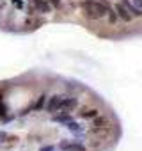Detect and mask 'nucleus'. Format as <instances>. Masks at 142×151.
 <instances>
[{
    "label": "nucleus",
    "instance_id": "obj_17",
    "mask_svg": "<svg viewBox=\"0 0 142 151\" xmlns=\"http://www.w3.org/2000/svg\"><path fill=\"white\" fill-rule=\"evenodd\" d=\"M41 151H55V146H44L41 147Z\"/></svg>",
    "mask_w": 142,
    "mask_h": 151
},
{
    "label": "nucleus",
    "instance_id": "obj_11",
    "mask_svg": "<svg viewBox=\"0 0 142 151\" xmlns=\"http://www.w3.org/2000/svg\"><path fill=\"white\" fill-rule=\"evenodd\" d=\"M66 128H67L69 132H75V133H80V132H82L80 124H78V123H75L73 119H71V121H67V123H66Z\"/></svg>",
    "mask_w": 142,
    "mask_h": 151
},
{
    "label": "nucleus",
    "instance_id": "obj_10",
    "mask_svg": "<svg viewBox=\"0 0 142 151\" xmlns=\"http://www.w3.org/2000/svg\"><path fill=\"white\" fill-rule=\"evenodd\" d=\"M41 23H43V20H37V18H34V16H30V18L25 20V27H30V29H36V27H39Z\"/></svg>",
    "mask_w": 142,
    "mask_h": 151
},
{
    "label": "nucleus",
    "instance_id": "obj_14",
    "mask_svg": "<svg viewBox=\"0 0 142 151\" xmlns=\"http://www.w3.org/2000/svg\"><path fill=\"white\" fill-rule=\"evenodd\" d=\"M11 2H13V6L16 9H25V2H23V0H11Z\"/></svg>",
    "mask_w": 142,
    "mask_h": 151
},
{
    "label": "nucleus",
    "instance_id": "obj_12",
    "mask_svg": "<svg viewBox=\"0 0 142 151\" xmlns=\"http://www.w3.org/2000/svg\"><path fill=\"white\" fill-rule=\"evenodd\" d=\"M46 100H48V98H46L44 94L39 96V100L34 103V110H41V109H44V107H46Z\"/></svg>",
    "mask_w": 142,
    "mask_h": 151
},
{
    "label": "nucleus",
    "instance_id": "obj_7",
    "mask_svg": "<svg viewBox=\"0 0 142 151\" xmlns=\"http://www.w3.org/2000/svg\"><path fill=\"white\" fill-rule=\"evenodd\" d=\"M119 2H121L128 11H130V14H131L133 18H140V16H142V11H140L133 2H131V0H119Z\"/></svg>",
    "mask_w": 142,
    "mask_h": 151
},
{
    "label": "nucleus",
    "instance_id": "obj_5",
    "mask_svg": "<svg viewBox=\"0 0 142 151\" xmlns=\"http://www.w3.org/2000/svg\"><path fill=\"white\" fill-rule=\"evenodd\" d=\"M108 126H110V119H108L107 116L98 114V116L93 119V130H94V132H98V130H105V128H108Z\"/></svg>",
    "mask_w": 142,
    "mask_h": 151
},
{
    "label": "nucleus",
    "instance_id": "obj_16",
    "mask_svg": "<svg viewBox=\"0 0 142 151\" xmlns=\"http://www.w3.org/2000/svg\"><path fill=\"white\" fill-rule=\"evenodd\" d=\"M48 4H50L52 7H60L62 2H60V0H48Z\"/></svg>",
    "mask_w": 142,
    "mask_h": 151
},
{
    "label": "nucleus",
    "instance_id": "obj_3",
    "mask_svg": "<svg viewBox=\"0 0 142 151\" xmlns=\"http://www.w3.org/2000/svg\"><path fill=\"white\" fill-rule=\"evenodd\" d=\"M62 94H53L52 98H48L46 100V112H50V114H55V112H59V107H60V103H62Z\"/></svg>",
    "mask_w": 142,
    "mask_h": 151
},
{
    "label": "nucleus",
    "instance_id": "obj_6",
    "mask_svg": "<svg viewBox=\"0 0 142 151\" xmlns=\"http://www.w3.org/2000/svg\"><path fill=\"white\" fill-rule=\"evenodd\" d=\"M59 147L64 151H85V146H82L78 142H69V140H62L59 144Z\"/></svg>",
    "mask_w": 142,
    "mask_h": 151
},
{
    "label": "nucleus",
    "instance_id": "obj_2",
    "mask_svg": "<svg viewBox=\"0 0 142 151\" xmlns=\"http://www.w3.org/2000/svg\"><path fill=\"white\" fill-rule=\"evenodd\" d=\"M78 109V98L75 96H64L62 98V103L59 107V112H64V114H71L73 110Z\"/></svg>",
    "mask_w": 142,
    "mask_h": 151
},
{
    "label": "nucleus",
    "instance_id": "obj_15",
    "mask_svg": "<svg viewBox=\"0 0 142 151\" xmlns=\"http://www.w3.org/2000/svg\"><path fill=\"white\" fill-rule=\"evenodd\" d=\"M7 139H9L7 132H0V144H4V142H7Z\"/></svg>",
    "mask_w": 142,
    "mask_h": 151
},
{
    "label": "nucleus",
    "instance_id": "obj_13",
    "mask_svg": "<svg viewBox=\"0 0 142 151\" xmlns=\"http://www.w3.org/2000/svg\"><path fill=\"white\" fill-rule=\"evenodd\" d=\"M52 119H53L55 123H67V121H71V116H69V114L60 112V116H53Z\"/></svg>",
    "mask_w": 142,
    "mask_h": 151
},
{
    "label": "nucleus",
    "instance_id": "obj_9",
    "mask_svg": "<svg viewBox=\"0 0 142 151\" xmlns=\"http://www.w3.org/2000/svg\"><path fill=\"white\" fill-rule=\"evenodd\" d=\"M107 22H108V25H115L117 22H119V18H117V13H115V9H114V6L107 11Z\"/></svg>",
    "mask_w": 142,
    "mask_h": 151
},
{
    "label": "nucleus",
    "instance_id": "obj_1",
    "mask_svg": "<svg viewBox=\"0 0 142 151\" xmlns=\"http://www.w3.org/2000/svg\"><path fill=\"white\" fill-rule=\"evenodd\" d=\"M112 6L107 2V0H82L80 2V9H82V14L87 18V20H101L107 16V11L110 9Z\"/></svg>",
    "mask_w": 142,
    "mask_h": 151
},
{
    "label": "nucleus",
    "instance_id": "obj_4",
    "mask_svg": "<svg viewBox=\"0 0 142 151\" xmlns=\"http://www.w3.org/2000/svg\"><path fill=\"white\" fill-rule=\"evenodd\" d=\"M114 9H115V13H117V18L121 20V22H126V23H130L131 20H133V16L130 14V11L119 2V0H117V2L114 4Z\"/></svg>",
    "mask_w": 142,
    "mask_h": 151
},
{
    "label": "nucleus",
    "instance_id": "obj_8",
    "mask_svg": "<svg viewBox=\"0 0 142 151\" xmlns=\"http://www.w3.org/2000/svg\"><path fill=\"white\" fill-rule=\"evenodd\" d=\"M98 114H100V110H98V109H85V107L78 112V116H80L82 119H94Z\"/></svg>",
    "mask_w": 142,
    "mask_h": 151
},
{
    "label": "nucleus",
    "instance_id": "obj_18",
    "mask_svg": "<svg viewBox=\"0 0 142 151\" xmlns=\"http://www.w3.org/2000/svg\"><path fill=\"white\" fill-rule=\"evenodd\" d=\"M131 2H133V4L140 9V11H142V0H131Z\"/></svg>",
    "mask_w": 142,
    "mask_h": 151
},
{
    "label": "nucleus",
    "instance_id": "obj_19",
    "mask_svg": "<svg viewBox=\"0 0 142 151\" xmlns=\"http://www.w3.org/2000/svg\"><path fill=\"white\" fill-rule=\"evenodd\" d=\"M114 2H117V0H114Z\"/></svg>",
    "mask_w": 142,
    "mask_h": 151
}]
</instances>
